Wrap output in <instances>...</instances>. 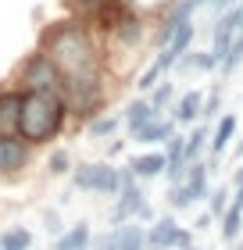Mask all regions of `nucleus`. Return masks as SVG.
<instances>
[{
  "mask_svg": "<svg viewBox=\"0 0 243 250\" xmlns=\"http://www.w3.org/2000/svg\"><path fill=\"white\" fill-rule=\"evenodd\" d=\"M122 175V186H118V204H114V211H111V222L114 225H122L129 214H147V200H143V193L140 186H136V175H133V168H125Z\"/></svg>",
  "mask_w": 243,
  "mask_h": 250,
  "instance_id": "obj_3",
  "label": "nucleus"
},
{
  "mask_svg": "<svg viewBox=\"0 0 243 250\" xmlns=\"http://www.w3.org/2000/svg\"><path fill=\"white\" fill-rule=\"evenodd\" d=\"M43 54L54 61L57 75H61V89L65 86H100L97 79V43L89 36L86 25L79 21H65V25L50 29L43 36Z\"/></svg>",
  "mask_w": 243,
  "mask_h": 250,
  "instance_id": "obj_1",
  "label": "nucleus"
},
{
  "mask_svg": "<svg viewBox=\"0 0 243 250\" xmlns=\"http://www.w3.org/2000/svg\"><path fill=\"white\" fill-rule=\"evenodd\" d=\"M225 197H229L225 189H218L215 197H211V211H215V214H225V211H229V208H225Z\"/></svg>",
  "mask_w": 243,
  "mask_h": 250,
  "instance_id": "obj_32",
  "label": "nucleus"
},
{
  "mask_svg": "<svg viewBox=\"0 0 243 250\" xmlns=\"http://www.w3.org/2000/svg\"><path fill=\"white\" fill-rule=\"evenodd\" d=\"M168 204H172V208H190V204H193V197H190V189L186 186H182V183H172V193H168Z\"/></svg>",
  "mask_w": 243,
  "mask_h": 250,
  "instance_id": "obj_25",
  "label": "nucleus"
},
{
  "mask_svg": "<svg viewBox=\"0 0 243 250\" xmlns=\"http://www.w3.org/2000/svg\"><path fill=\"white\" fill-rule=\"evenodd\" d=\"M197 4H204V0H193V7H197Z\"/></svg>",
  "mask_w": 243,
  "mask_h": 250,
  "instance_id": "obj_37",
  "label": "nucleus"
},
{
  "mask_svg": "<svg viewBox=\"0 0 243 250\" xmlns=\"http://www.w3.org/2000/svg\"><path fill=\"white\" fill-rule=\"evenodd\" d=\"M147 232H140L136 225H118V250H143Z\"/></svg>",
  "mask_w": 243,
  "mask_h": 250,
  "instance_id": "obj_19",
  "label": "nucleus"
},
{
  "mask_svg": "<svg viewBox=\"0 0 243 250\" xmlns=\"http://www.w3.org/2000/svg\"><path fill=\"white\" fill-rule=\"evenodd\" d=\"M93 250H118V229L108 232V236H97V240H93Z\"/></svg>",
  "mask_w": 243,
  "mask_h": 250,
  "instance_id": "obj_30",
  "label": "nucleus"
},
{
  "mask_svg": "<svg viewBox=\"0 0 243 250\" xmlns=\"http://www.w3.org/2000/svg\"><path fill=\"white\" fill-rule=\"evenodd\" d=\"M172 64H176V58H172L168 50H161L157 58H154V64H150L147 72L140 75V83H136V86H140V89H154L157 79H161V72H165V68H172Z\"/></svg>",
  "mask_w": 243,
  "mask_h": 250,
  "instance_id": "obj_15",
  "label": "nucleus"
},
{
  "mask_svg": "<svg viewBox=\"0 0 243 250\" xmlns=\"http://www.w3.org/2000/svg\"><path fill=\"white\" fill-rule=\"evenodd\" d=\"M154 118H161V111L150 104V100H133L129 111H125V125H129V132H133V136L140 132L147 122H154Z\"/></svg>",
  "mask_w": 243,
  "mask_h": 250,
  "instance_id": "obj_10",
  "label": "nucleus"
},
{
  "mask_svg": "<svg viewBox=\"0 0 243 250\" xmlns=\"http://www.w3.org/2000/svg\"><path fill=\"white\" fill-rule=\"evenodd\" d=\"M218 100H222V97H218V89H215V93H211V97H207V104L200 107V115H207V118H211V115H215V111H218Z\"/></svg>",
  "mask_w": 243,
  "mask_h": 250,
  "instance_id": "obj_33",
  "label": "nucleus"
},
{
  "mask_svg": "<svg viewBox=\"0 0 243 250\" xmlns=\"http://www.w3.org/2000/svg\"><path fill=\"white\" fill-rule=\"evenodd\" d=\"M133 175L136 179H154L165 172V154H140V157H133Z\"/></svg>",
  "mask_w": 243,
  "mask_h": 250,
  "instance_id": "obj_11",
  "label": "nucleus"
},
{
  "mask_svg": "<svg viewBox=\"0 0 243 250\" xmlns=\"http://www.w3.org/2000/svg\"><path fill=\"white\" fill-rule=\"evenodd\" d=\"M168 97H172V86H168V83H157V89L150 93V104H154V107L161 111V107L168 104Z\"/></svg>",
  "mask_w": 243,
  "mask_h": 250,
  "instance_id": "obj_29",
  "label": "nucleus"
},
{
  "mask_svg": "<svg viewBox=\"0 0 243 250\" xmlns=\"http://www.w3.org/2000/svg\"><path fill=\"white\" fill-rule=\"evenodd\" d=\"M65 97L61 89H29L22 93V122L18 136L25 143H47L65 129Z\"/></svg>",
  "mask_w": 243,
  "mask_h": 250,
  "instance_id": "obj_2",
  "label": "nucleus"
},
{
  "mask_svg": "<svg viewBox=\"0 0 243 250\" xmlns=\"http://www.w3.org/2000/svg\"><path fill=\"white\" fill-rule=\"evenodd\" d=\"M22 122V93L7 89L0 93V136H15Z\"/></svg>",
  "mask_w": 243,
  "mask_h": 250,
  "instance_id": "obj_9",
  "label": "nucleus"
},
{
  "mask_svg": "<svg viewBox=\"0 0 243 250\" xmlns=\"http://www.w3.org/2000/svg\"><path fill=\"white\" fill-rule=\"evenodd\" d=\"M50 172H54V175H65V172H68V154H65V150H57V154L50 157Z\"/></svg>",
  "mask_w": 243,
  "mask_h": 250,
  "instance_id": "obj_31",
  "label": "nucleus"
},
{
  "mask_svg": "<svg viewBox=\"0 0 243 250\" xmlns=\"http://www.w3.org/2000/svg\"><path fill=\"white\" fill-rule=\"evenodd\" d=\"M200 107H204V97L197 93V89H190V93L179 100V107H176V118H172V122H179V125H186V122H197V118H200Z\"/></svg>",
  "mask_w": 243,
  "mask_h": 250,
  "instance_id": "obj_13",
  "label": "nucleus"
},
{
  "mask_svg": "<svg viewBox=\"0 0 243 250\" xmlns=\"http://www.w3.org/2000/svg\"><path fill=\"white\" fill-rule=\"evenodd\" d=\"M114 29H118V36H122L125 43H136V40H140V21H136V18H122Z\"/></svg>",
  "mask_w": 243,
  "mask_h": 250,
  "instance_id": "obj_27",
  "label": "nucleus"
},
{
  "mask_svg": "<svg viewBox=\"0 0 243 250\" xmlns=\"http://www.w3.org/2000/svg\"><path fill=\"white\" fill-rule=\"evenodd\" d=\"M22 83L29 89H61V75H57L54 61L40 50V54H32V58L22 64Z\"/></svg>",
  "mask_w": 243,
  "mask_h": 250,
  "instance_id": "obj_4",
  "label": "nucleus"
},
{
  "mask_svg": "<svg viewBox=\"0 0 243 250\" xmlns=\"http://www.w3.org/2000/svg\"><path fill=\"white\" fill-rule=\"evenodd\" d=\"M215 4H218V7H229V4H233V0H215Z\"/></svg>",
  "mask_w": 243,
  "mask_h": 250,
  "instance_id": "obj_35",
  "label": "nucleus"
},
{
  "mask_svg": "<svg viewBox=\"0 0 243 250\" xmlns=\"http://www.w3.org/2000/svg\"><path fill=\"white\" fill-rule=\"evenodd\" d=\"M32 247V236L25 229H7L0 236V250H29Z\"/></svg>",
  "mask_w": 243,
  "mask_h": 250,
  "instance_id": "obj_22",
  "label": "nucleus"
},
{
  "mask_svg": "<svg viewBox=\"0 0 243 250\" xmlns=\"http://www.w3.org/2000/svg\"><path fill=\"white\" fill-rule=\"evenodd\" d=\"M172 129H176V122L172 118H154V122H147L140 132H136V140L140 143H161V140H168Z\"/></svg>",
  "mask_w": 243,
  "mask_h": 250,
  "instance_id": "obj_12",
  "label": "nucleus"
},
{
  "mask_svg": "<svg viewBox=\"0 0 243 250\" xmlns=\"http://www.w3.org/2000/svg\"><path fill=\"white\" fill-rule=\"evenodd\" d=\"M243 61V25H240V32H236V40H233V47H229V54H225V61H222V68L225 72H233V68Z\"/></svg>",
  "mask_w": 243,
  "mask_h": 250,
  "instance_id": "obj_23",
  "label": "nucleus"
},
{
  "mask_svg": "<svg viewBox=\"0 0 243 250\" xmlns=\"http://www.w3.org/2000/svg\"><path fill=\"white\" fill-rule=\"evenodd\" d=\"M240 25H243V7H229L225 15L218 18V25H215V47H211V54L218 61H225V54H229V47H233Z\"/></svg>",
  "mask_w": 243,
  "mask_h": 250,
  "instance_id": "obj_7",
  "label": "nucleus"
},
{
  "mask_svg": "<svg viewBox=\"0 0 243 250\" xmlns=\"http://www.w3.org/2000/svg\"><path fill=\"white\" fill-rule=\"evenodd\" d=\"M147 243L154 247V250H168V247H182V250H190L193 247V236L186 229H179L172 218H161L157 225H150V232H147Z\"/></svg>",
  "mask_w": 243,
  "mask_h": 250,
  "instance_id": "obj_6",
  "label": "nucleus"
},
{
  "mask_svg": "<svg viewBox=\"0 0 243 250\" xmlns=\"http://www.w3.org/2000/svg\"><path fill=\"white\" fill-rule=\"evenodd\" d=\"M190 250H193V247H190Z\"/></svg>",
  "mask_w": 243,
  "mask_h": 250,
  "instance_id": "obj_38",
  "label": "nucleus"
},
{
  "mask_svg": "<svg viewBox=\"0 0 243 250\" xmlns=\"http://www.w3.org/2000/svg\"><path fill=\"white\" fill-rule=\"evenodd\" d=\"M190 43H193V21H182V25L172 32V40L165 43V50L172 54V58H182V54H190Z\"/></svg>",
  "mask_w": 243,
  "mask_h": 250,
  "instance_id": "obj_14",
  "label": "nucleus"
},
{
  "mask_svg": "<svg viewBox=\"0 0 243 250\" xmlns=\"http://www.w3.org/2000/svg\"><path fill=\"white\" fill-rule=\"evenodd\" d=\"M240 229H243V211L233 204V208H229V211L222 214V236H225L229 243H233L236 236H240Z\"/></svg>",
  "mask_w": 243,
  "mask_h": 250,
  "instance_id": "obj_21",
  "label": "nucleus"
},
{
  "mask_svg": "<svg viewBox=\"0 0 243 250\" xmlns=\"http://www.w3.org/2000/svg\"><path fill=\"white\" fill-rule=\"evenodd\" d=\"M233 132H236V115H225L222 122H218V129H215V140H211V150L215 154H222L229 140H233Z\"/></svg>",
  "mask_w": 243,
  "mask_h": 250,
  "instance_id": "obj_18",
  "label": "nucleus"
},
{
  "mask_svg": "<svg viewBox=\"0 0 243 250\" xmlns=\"http://www.w3.org/2000/svg\"><path fill=\"white\" fill-rule=\"evenodd\" d=\"M236 186H243V168H240V172H236Z\"/></svg>",
  "mask_w": 243,
  "mask_h": 250,
  "instance_id": "obj_34",
  "label": "nucleus"
},
{
  "mask_svg": "<svg viewBox=\"0 0 243 250\" xmlns=\"http://www.w3.org/2000/svg\"><path fill=\"white\" fill-rule=\"evenodd\" d=\"M204 140H207V129H204V125H200V129H193V136H186V161H193V157L200 154Z\"/></svg>",
  "mask_w": 243,
  "mask_h": 250,
  "instance_id": "obj_26",
  "label": "nucleus"
},
{
  "mask_svg": "<svg viewBox=\"0 0 243 250\" xmlns=\"http://www.w3.org/2000/svg\"><path fill=\"white\" fill-rule=\"evenodd\" d=\"M86 243H89V229L86 225H72V229L54 243V250H86Z\"/></svg>",
  "mask_w": 243,
  "mask_h": 250,
  "instance_id": "obj_16",
  "label": "nucleus"
},
{
  "mask_svg": "<svg viewBox=\"0 0 243 250\" xmlns=\"http://www.w3.org/2000/svg\"><path fill=\"white\" fill-rule=\"evenodd\" d=\"M236 154H240V157H243V143H240V146H236Z\"/></svg>",
  "mask_w": 243,
  "mask_h": 250,
  "instance_id": "obj_36",
  "label": "nucleus"
},
{
  "mask_svg": "<svg viewBox=\"0 0 243 250\" xmlns=\"http://www.w3.org/2000/svg\"><path fill=\"white\" fill-rule=\"evenodd\" d=\"M72 4H75L79 11H83V15H89V18H97L100 11H104V7L111 4V0H72Z\"/></svg>",
  "mask_w": 243,
  "mask_h": 250,
  "instance_id": "obj_28",
  "label": "nucleus"
},
{
  "mask_svg": "<svg viewBox=\"0 0 243 250\" xmlns=\"http://www.w3.org/2000/svg\"><path fill=\"white\" fill-rule=\"evenodd\" d=\"M240 7H243V4H240Z\"/></svg>",
  "mask_w": 243,
  "mask_h": 250,
  "instance_id": "obj_39",
  "label": "nucleus"
},
{
  "mask_svg": "<svg viewBox=\"0 0 243 250\" xmlns=\"http://www.w3.org/2000/svg\"><path fill=\"white\" fill-rule=\"evenodd\" d=\"M118 4L133 15H157V11L172 7V0H118Z\"/></svg>",
  "mask_w": 243,
  "mask_h": 250,
  "instance_id": "obj_20",
  "label": "nucleus"
},
{
  "mask_svg": "<svg viewBox=\"0 0 243 250\" xmlns=\"http://www.w3.org/2000/svg\"><path fill=\"white\" fill-rule=\"evenodd\" d=\"M118 129V118H89V136L100 140V136H111Z\"/></svg>",
  "mask_w": 243,
  "mask_h": 250,
  "instance_id": "obj_24",
  "label": "nucleus"
},
{
  "mask_svg": "<svg viewBox=\"0 0 243 250\" xmlns=\"http://www.w3.org/2000/svg\"><path fill=\"white\" fill-rule=\"evenodd\" d=\"M25 161H29L25 140H18V136H0V175L25 168Z\"/></svg>",
  "mask_w": 243,
  "mask_h": 250,
  "instance_id": "obj_8",
  "label": "nucleus"
},
{
  "mask_svg": "<svg viewBox=\"0 0 243 250\" xmlns=\"http://www.w3.org/2000/svg\"><path fill=\"white\" fill-rule=\"evenodd\" d=\"M182 186L190 189V197H193V200H200V197H204V189H207V165H193V168H190V175L182 179Z\"/></svg>",
  "mask_w": 243,
  "mask_h": 250,
  "instance_id": "obj_17",
  "label": "nucleus"
},
{
  "mask_svg": "<svg viewBox=\"0 0 243 250\" xmlns=\"http://www.w3.org/2000/svg\"><path fill=\"white\" fill-rule=\"evenodd\" d=\"M75 186L79 189H97V193H118L122 175L108 165H83V168H75Z\"/></svg>",
  "mask_w": 243,
  "mask_h": 250,
  "instance_id": "obj_5",
  "label": "nucleus"
}]
</instances>
